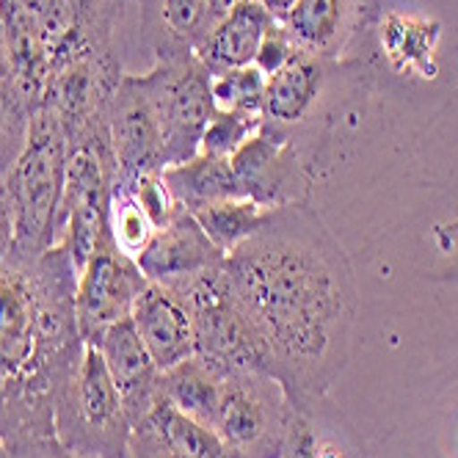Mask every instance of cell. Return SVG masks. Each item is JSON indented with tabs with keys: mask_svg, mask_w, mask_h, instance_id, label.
Instances as JSON below:
<instances>
[{
	"mask_svg": "<svg viewBox=\"0 0 458 458\" xmlns=\"http://www.w3.org/2000/svg\"><path fill=\"white\" fill-rule=\"evenodd\" d=\"M221 279L274 376L296 406L329 395L356 343V282L348 254L318 210L271 208L224 257Z\"/></svg>",
	"mask_w": 458,
	"mask_h": 458,
	"instance_id": "cell-1",
	"label": "cell"
},
{
	"mask_svg": "<svg viewBox=\"0 0 458 458\" xmlns=\"http://www.w3.org/2000/svg\"><path fill=\"white\" fill-rule=\"evenodd\" d=\"M78 266L64 246L0 263V439L55 437L53 414L86 348L75 320Z\"/></svg>",
	"mask_w": 458,
	"mask_h": 458,
	"instance_id": "cell-2",
	"label": "cell"
},
{
	"mask_svg": "<svg viewBox=\"0 0 458 458\" xmlns=\"http://www.w3.org/2000/svg\"><path fill=\"white\" fill-rule=\"evenodd\" d=\"M64 182H67V136L58 119L39 108L30 119L22 155L0 182L14 213V254L42 257L58 246Z\"/></svg>",
	"mask_w": 458,
	"mask_h": 458,
	"instance_id": "cell-3",
	"label": "cell"
},
{
	"mask_svg": "<svg viewBox=\"0 0 458 458\" xmlns=\"http://www.w3.org/2000/svg\"><path fill=\"white\" fill-rule=\"evenodd\" d=\"M133 420L100 351L86 345L75 376L61 392L53 434L75 458H124Z\"/></svg>",
	"mask_w": 458,
	"mask_h": 458,
	"instance_id": "cell-4",
	"label": "cell"
},
{
	"mask_svg": "<svg viewBox=\"0 0 458 458\" xmlns=\"http://www.w3.org/2000/svg\"><path fill=\"white\" fill-rule=\"evenodd\" d=\"M119 177L116 155L108 136V119L67 141V182L61 202L58 246L81 266L106 233L111 188Z\"/></svg>",
	"mask_w": 458,
	"mask_h": 458,
	"instance_id": "cell-5",
	"label": "cell"
},
{
	"mask_svg": "<svg viewBox=\"0 0 458 458\" xmlns=\"http://www.w3.org/2000/svg\"><path fill=\"white\" fill-rule=\"evenodd\" d=\"M290 414L293 401L274 376L229 368L213 431L229 458H279Z\"/></svg>",
	"mask_w": 458,
	"mask_h": 458,
	"instance_id": "cell-6",
	"label": "cell"
},
{
	"mask_svg": "<svg viewBox=\"0 0 458 458\" xmlns=\"http://www.w3.org/2000/svg\"><path fill=\"white\" fill-rule=\"evenodd\" d=\"M163 130V163L177 166L199 155L202 136L216 116L210 72L193 50L155 55V67L144 72Z\"/></svg>",
	"mask_w": 458,
	"mask_h": 458,
	"instance_id": "cell-7",
	"label": "cell"
},
{
	"mask_svg": "<svg viewBox=\"0 0 458 458\" xmlns=\"http://www.w3.org/2000/svg\"><path fill=\"white\" fill-rule=\"evenodd\" d=\"M149 279L136 259L124 257L108 229L78 271L75 282V320L86 345H97L114 323L133 315V307Z\"/></svg>",
	"mask_w": 458,
	"mask_h": 458,
	"instance_id": "cell-8",
	"label": "cell"
},
{
	"mask_svg": "<svg viewBox=\"0 0 458 458\" xmlns=\"http://www.w3.org/2000/svg\"><path fill=\"white\" fill-rule=\"evenodd\" d=\"M122 78L124 72L116 47L72 58L50 72L42 108L58 119L70 141L108 119V103Z\"/></svg>",
	"mask_w": 458,
	"mask_h": 458,
	"instance_id": "cell-9",
	"label": "cell"
},
{
	"mask_svg": "<svg viewBox=\"0 0 458 458\" xmlns=\"http://www.w3.org/2000/svg\"><path fill=\"white\" fill-rule=\"evenodd\" d=\"M127 0H37L30 12L37 17L50 55V72L81 55L114 50Z\"/></svg>",
	"mask_w": 458,
	"mask_h": 458,
	"instance_id": "cell-10",
	"label": "cell"
},
{
	"mask_svg": "<svg viewBox=\"0 0 458 458\" xmlns=\"http://www.w3.org/2000/svg\"><path fill=\"white\" fill-rule=\"evenodd\" d=\"M108 136L116 155L119 177H139L166 169L163 130L144 75L124 72L119 81L108 103Z\"/></svg>",
	"mask_w": 458,
	"mask_h": 458,
	"instance_id": "cell-11",
	"label": "cell"
},
{
	"mask_svg": "<svg viewBox=\"0 0 458 458\" xmlns=\"http://www.w3.org/2000/svg\"><path fill=\"white\" fill-rule=\"evenodd\" d=\"M290 141V130L263 122L257 133L249 136L229 157L246 199H254L263 208L299 202L296 191H293L299 177L296 147Z\"/></svg>",
	"mask_w": 458,
	"mask_h": 458,
	"instance_id": "cell-12",
	"label": "cell"
},
{
	"mask_svg": "<svg viewBox=\"0 0 458 458\" xmlns=\"http://www.w3.org/2000/svg\"><path fill=\"white\" fill-rule=\"evenodd\" d=\"M124 458H229L221 439L208 425L182 414L166 395L133 422Z\"/></svg>",
	"mask_w": 458,
	"mask_h": 458,
	"instance_id": "cell-13",
	"label": "cell"
},
{
	"mask_svg": "<svg viewBox=\"0 0 458 458\" xmlns=\"http://www.w3.org/2000/svg\"><path fill=\"white\" fill-rule=\"evenodd\" d=\"M224 257L226 254L208 238L193 213L177 208L166 224L155 229L152 241L136 257V263L149 282L166 284L191 274L216 268L224 263Z\"/></svg>",
	"mask_w": 458,
	"mask_h": 458,
	"instance_id": "cell-14",
	"label": "cell"
},
{
	"mask_svg": "<svg viewBox=\"0 0 458 458\" xmlns=\"http://www.w3.org/2000/svg\"><path fill=\"white\" fill-rule=\"evenodd\" d=\"M133 323L155 359L157 370H172L174 365L191 359L196 351L193 320L180 301V296L160 282H149L133 307Z\"/></svg>",
	"mask_w": 458,
	"mask_h": 458,
	"instance_id": "cell-15",
	"label": "cell"
},
{
	"mask_svg": "<svg viewBox=\"0 0 458 458\" xmlns=\"http://www.w3.org/2000/svg\"><path fill=\"white\" fill-rule=\"evenodd\" d=\"M122 392L124 409L130 420H139L160 395V370L149 356L133 318L114 323L111 329L94 345Z\"/></svg>",
	"mask_w": 458,
	"mask_h": 458,
	"instance_id": "cell-16",
	"label": "cell"
},
{
	"mask_svg": "<svg viewBox=\"0 0 458 458\" xmlns=\"http://www.w3.org/2000/svg\"><path fill=\"white\" fill-rule=\"evenodd\" d=\"M362 17V0H296L282 25L299 53L337 58Z\"/></svg>",
	"mask_w": 458,
	"mask_h": 458,
	"instance_id": "cell-17",
	"label": "cell"
},
{
	"mask_svg": "<svg viewBox=\"0 0 458 458\" xmlns=\"http://www.w3.org/2000/svg\"><path fill=\"white\" fill-rule=\"evenodd\" d=\"M329 81V61L310 53H296L284 67L266 81L263 122L290 130L310 119Z\"/></svg>",
	"mask_w": 458,
	"mask_h": 458,
	"instance_id": "cell-18",
	"label": "cell"
},
{
	"mask_svg": "<svg viewBox=\"0 0 458 458\" xmlns=\"http://www.w3.org/2000/svg\"><path fill=\"white\" fill-rule=\"evenodd\" d=\"M274 20L276 17L259 0H249L208 30V37L196 47V58L205 64L210 75L251 67Z\"/></svg>",
	"mask_w": 458,
	"mask_h": 458,
	"instance_id": "cell-19",
	"label": "cell"
},
{
	"mask_svg": "<svg viewBox=\"0 0 458 458\" xmlns=\"http://www.w3.org/2000/svg\"><path fill=\"white\" fill-rule=\"evenodd\" d=\"M279 458H365L362 445L343 422L340 411L320 398L307 406L293 403Z\"/></svg>",
	"mask_w": 458,
	"mask_h": 458,
	"instance_id": "cell-20",
	"label": "cell"
},
{
	"mask_svg": "<svg viewBox=\"0 0 458 458\" xmlns=\"http://www.w3.org/2000/svg\"><path fill=\"white\" fill-rule=\"evenodd\" d=\"M163 182L172 191L174 202L188 213L226 199H246L229 157H216L205 152L177 163V166H166L163 169Z\"/></svg>",
	"mask_w": 458,
	"mask_h": 458,
	"instance_id": "cell-21",
	"label": "cell"
},
{
	"mask_svg": "<svg viewBox=\"0 0 458 458\" xmlns=\"http://www.w3.org/2000/svg\"><path fill=\"white\" fill-rule=\"evenodd\" d=\"M226 365L205 353H193L185 362L174 365L172 370L160 373V392L172 401L182 414L208 425L213 431V420L221 398V384L226 376Z\"/></svg>",
	"mask_w": 458,
	"mask_h": 458,
	"instance_id": "cell-22",
	"label": "cell"
},
{
	"mask_svg": "<svg viewBox=\"0 0 458 458\" xmlns=\"http://www.w3.org/2000/svg\"><path fill=\"white\" fill-rule=\"evenodd\" d=\"M141 25L155 55L196 53L210 30L208 0H141Z\"/></svg>",
	"mask_w": 458,
	"mask_h": 458,
	"instance_id": "cell-23",
	"label": "cell"
},
{
	"mask_svg": "<svg viewBox=\"0 0 458 458\" xmlns=\"http://www.w3.org/2000/svg\"><path fill=\"white\" fill-rule=\"evenodd\" d=\"M439 22L420 14L389 12L381 22V47L389 64L403 75L437 78Z\"/></svg>",
	"mask_w": 458,
	"mask_h": 458,
	"instance_id": "cell-24",
	"label": "cell"
},
{
	"mask_svg": "<svg viewBox=\"0 0 458 458\" xmlns=\"http://www.w3.org/2000/svg\"><path fill=\"white\" fill-rule=\"evenodd\" d=\"M106 229L114 241V246L136 259L147 243L155 235V221L149 218V213L141 208L139 196L124 177H116L114 188H111V199H108V218H106Z\"/></svg>",
	"mask_w": 458,
	"mask_h": 458,
	"instance_id": "cell-25",
	"label": "cell"
},
{
	"mask_svg": "<svg viewBox=\"0 0 458 458\" xmlns=\"http://www.w3.org/2000/svg\"><path fill=\"white\" fill-rule=\"evenodd\" d=\"M271 208L257 205L254 199H226L210 208L196 210L193 218L199 221V226L208 233V238L229 254L235 246H241L246 238L257 233V226L266 221Z\"/></svg>",
	"mask_w": 458,
	"mask_h": 458,
	"instance_id": "cell-26",
	"label": "cell"
},
{
	"mask_svg": "<svg viewBox=\"0 0 458 458\" xmlns=\"http://www.w3.org/2000/svg\"><path fill=\"white\" fill-rule=\"evenodd\" d=\"M34 114L37 111L22 100V94L9 78L0 81V182L14 169L17 157L28 144Z\"/></svg>",
	"mask_w": 458,
	"mask_h": 458,
	"instance_id": "cell-27",
	"label": "cell"
},
{
	"mask_svg": "<svg viewBox=\"0 0 458 458\" xmlns=\"http://www.w3.org/2000/svg\"><path fill=\"white\" fill-rule=\"evenodd\" d=\"M266 75L254 64L241 70H226L218 75H210V91L216 111H238L263 116V100H266Z\"/></svg>",
	"mask_w": 458,
	"mask_h": 458,
	"instance_id": "cell-28",
	"label": "cell"
},
{
	"mask_svg": "<svg viewBox=\"0 0 458 458\" xmlns=\"http://www.w3.org/2000/svg\"><path fill=\"white\" fill-rule=\"evenodd\" d=\"M259 124H263V116L238 114V111H216V116L210 119L205 136H202L199 152L216 155V157H233L238 152V147L249 136L257 133Z\"/></svg>",
	"mask_w": 458,
	"mask_h": 458,
	"instance_id": "cell-29",
	"label": "cell"
},
{
	"mask_svg": "<svg viewBox=\"0 0 458 458\" xmlns=\"http://www.w3.org/2000/svg\"><path fill=\"white\" fill-rule=\"evenodd\" d=\"M296 53L299 50H296V45H293V39L287 37L282 20H274V25L268 28V34L263 37V45H259V53L254 58V67L268 78L279 67H284V64Z\"/></svg>",
	"mask_w": 458,
	"mask_h": 458,
	"instance_id": "cell-30",
	"label": "cell"
},
{
	"mask_svg": "<svg viewBox=\"0 0 458 458\" xmlns=\"http://www.w3.org/2000/svg\"><path fill=\"white\" fill-rule=\"evenodd\" d=\"M6 458H75V455L55 437H42V439H28V442L9 445Z\"/></svg>",
	"mask_w": 458,
	"mask_h": 458,
	"instance_id": "cell-31",
	"label": "cell"
},
{
	"mask_svg": "<svg viewBox=\"0 0 458 458\" xmlns=\"http://www.w3.org/2000/svg\"><path fill=\"white\" fill-rule=\"evenodd\" d=\"M14 243H17V233H14V213L9 205L6 191L0 188V263L14 254Z\"/></svg>",
	"mask_w": 458,
	"mask_h": 458,
	"instance_id": "cell-32",
	"label": "cell"
},
{
	"mask_svg": "<svg viewBox=\"0 0 458 458\" xmlns=\"http://www.w3.org/2000/svg\"><path fill=\"white\" fill-rule=\"evenodd\" d=\"M243 4H249V0H208V20H210V28H213L218 20H224L233 9L243 6Z\"/></svg>",
	"mask_w": 458,
	"mask_h": 458,
	"instance_id": "cell-33",
	"label": "cell"
},
{
	"mask_svg": "<svg viewBox=\"0 0 458 458\" xmlns=\"http://www.w3.org/2000/svg\"><path fill=\"white\" fill-rule=\"evenodd\" d=\"M9 78V45H6V30L4 20H0V81Z\"/></svg>",
	"mask_w": 458,
	"mask_h": 458,
	"instance_id": "cell-34",
	"label": "cell"
},
{
	"mask_svg": "<svg viewBox=\"0 0 458 458\" xmlns=\"http://www.w3.org/2000/svg\"><path fill=\"white\" fill-rule=\"evenodd\" d=\"M259 4H263L276 20H284V14L290 12V6L296 4V0H259Z\"/></svg>",
	"mask_w": 458,
	"mask_h": 458,
	"instance_id": "cell-35",
	"label": "cell"
},
{
	"mask_svg": "<svg viewBox=\"0 0 458 458\" xmlns=\"http://www.w3.org/2000/svg\"><path fill=\"white\" fill-rule=\"evenodd\" d=\"M442 235L447 238V246H450L453 251H458V218L450 221L447 226H442Z\"/></svg>",
	"mask_w": 458,
	"mask_h": 458,
	"instance_id": "cell-36",
	"label": "cell"
},
{
	"mask_svg": "<svg viewBox=\"0 0 458 458\" xmlns=\"http://www.w3.org/2000/svg\"><path fill=\"white\" fill-rule=\"evenodd\" d=\"M0 4H17V6H25V9H30L37 4V0H0Z\"/></svg>",
	"mask_w": 458,
	"mask_h": 458,
	"instance_id": "cell-37",
	"label": "cell"
},
{
	"mask_svg": "<svg viewBox=\"0 0 458 458\" xmlns=\"http://www.w3.org/2000/svg\"><path fill=\"white\" fill-rule=\"evenodd\" d=\"M6 450H9V445H6L4 439H0V458H6Z\"/></svg>",
	"mask_w": 458,
	"mask_h": 458,
	"instance_id": "cell-38",
	"label": "cell"
}]
</instances>
